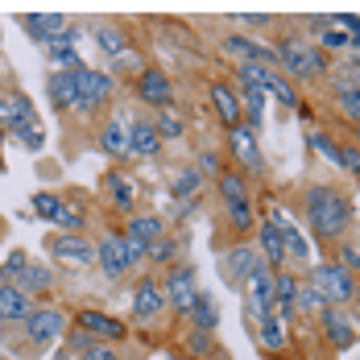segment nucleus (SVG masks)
Returning <instances> with one entry per match:
<instances>
[{
  "label": "nucleus",
  "instance_id": "obj_1",
  "mask_svg": "<svg viewBox=\"0 0 360 360\" xmlns=\"http://www.w3.org/2000/svg\"><path fill=\"white\" fill-rule=\"evenodd\" d=\"M302 212H307V224H311L315 240H323V245H340L344 232L356 219L352 199L340 186H331V182H311L302 191Z\"/></svg>",
  "mask_w": 360,
  "mask_h": 360
},
{
  "label": "nucleus",
  "instance_id": "obj_2",
  "mask_svg": "<svg viewBox=\"0 0 360 360\" xmlns=\"http://www.w3.org/2000/svg\"><path fill=\"white\" fill-rule=\"evenodd\" d=\"M274 63H282L286 79H302V83L327 79V71H331L327 54L315 46V41H307V37H278V46H274Z\"/></svg>",
  "mask_w": 360,
  "mask_h": 360
},
{
  "label": "nucleus",
  "instance_id": "obj_3",
  "mask_svg": "<svg viewBox=\"0 0 360 360\" xmlns=\"http://www.w3.org/2000/svg\"><path fill=\"white\" fill-rule=\"evenodd\" d=\"M302 282H311V286L319 290V298H323L327 307H344V302L356 298V278H352L348 269H340L335 257H331V261H319V265H311V274H307Z\"/></svg>",
  "mask_w": 360,
  "mask_h": 360
},
{
  "label": "nucleus",
  "instance_id": "obj_4",
  "mask_svg": "<svg viewBox=\"0 0 360 360\" xmlns=\"http://www.w3.org/2000/svg\"><path fill=\"white\" fill-rule=\"evenodd\" d=\"M75 83H79V96H75V112L79 116H100L108 108L112 91H116V79L108 71H91V67H83L75 75Z\"/></svg>",
  "mask_w": 360,
  "mask_h": 360
},
{
  "label": "nucleus",
  "instance_id": "obj_5",
  "mask_svg": "<svg viewBox=\"0 0 360 360\" xmlns=\"http://www.w3.org/2000/svg\"><path fill=\"white\" fill-rule=\"evenodd\" d=\"M158 282H162V298H166V307H170V311H179V315H186V307L203 294V290H199V278H195V269H191V265H170V269H162V274H158Z\"/></svg>",
  "mask_w": 360,
  "mask_h": 360
},
{
  "label": "nucleus",
  "instance_id": "obj_6",
  "mask_svg": "<svg viewBox=\"0 0 360 360\" xmlns=\"http://www.w3.org/2000/svg\"><path fill=\"white\" fill-rule=\"evenodd\" d=\"M133 91H137V100H141L145 108H174V79L162 71V67H145L137 71L133 79Z\"/></svg>",
  "mask_w": 360,
  "mask_h": 360
},
{
  "label": "nucleus",
  "instance_id": "obj_7",
  "mask_svg": "<svg viewBox=\"0 0 360 360\" xmlns=\"http://www.w3.org/2000/svg\"><path fill=\"white\" fill-rule=\"evenodd\" d=\"M25 331V340L34 344V348H46V344H54L63 331H67V315L58 311V307H34V315L21 323Z\"/></svg>",
  "mask_w": 360,
  "mask_h": 360
},
{
  "label": "nucleus",
  "instance_id": "obj_8",
  "mask_svg": "<svg viewBox=\"0 0 360 360\" xmlns=\"http://www.w3.org/2000/svg\"><path fill=\"white\" fill-rule=\"evenodd\" d=\"M245 302H249V319L261 323L265 315H274V269H252L245 282Z\"/></svg>",
  "mask_w": 360,
  "mask_h": 360
},
{
  "label": "nucleus",
  "instance_id": "obj_9",
  "mask_svg": "<svg viewBox=\"0 0 360 360\" xmlns=\"http://www.w3.org/2000/svg\"><path fill=\"white\" fill-rule=\"evenodd\" d=\"M46 249H50L54 261H63V265H71V269H87V265L96 261V245H87L83 236H71V232L50 236V240H46Z\"/></svg>",
  "mask_w": 360,
  "mask_h": 360
},
{
  "label": "nucleus",
  "instance_id": "obj_10",
  "mask_svg": "<svg viewBox=\"0 0 360 360\" xmlns=\"http://www.w3.org/2000/svg\"><path fill=\"white\" fill-rule=\"evenodd\" d=\"M261 265H265V261L257 257L252 245H236V249L219 252V274H224V282H228V286H245V282H249V274H252V269H261Z\"/></svg>",
  "mask_w": 360,
  "mask_h": 360
},
{
  "label": "nucleus",
  "instance_id": "obj_11",
  "mask_svg": "<svg viewBox=\"0 0 360 360\" xmlns=\"http://www.w3.org/2000/svg\"><path fill=\"white\" fill-rule=\"evenodd\" d=\"M228 153H232V162H236V166H245V170H265V158H261L257 129H249V124H236V129H228Z\"/></svg>",
  "mask_w": 360,
  "mask_h": 360
},
{
  "label": "nucleus",
  "instance_id": "obj_12",
  "mask_svg": "<svg viewBox=\"0 0 360 360\" xmlns=\"http://www.w3.org/2000/svg\"><path fill=\"white\" fill-rule=\"evenodd\" d=\"M96 265L104 269V278H129V269H133V261H129V249H124V236L120 232H108L100 245H96Z\"/></svg>",
  "mask_w": 360,
  "mask_h": 360
},
{
  "label": "nucleus",
  "instance_id": "obj_13",
  "mask_svg": "<svg viewBox=\"0 0 360 360\" xmlns=\"http://www.w3.org/2000/svg\"><path fill=\"white\" fill-rule=\"evenodd\" d=\"M207 96H212V112L219 116V124H224V129L245 124V112H240V100H236V87H232L228 79H212Z\"/></svg>",
  "mask_w": 360,
  "mask_h": 360
},
{
  "label": "nucleus",
  "instance_id": "obj_14",
  "mask_svg": "<svg viewBox=\"0 0 360 360\" xmlns=\"http://www.w3.org/2000/svg\"><path fill=\"white\" fill-rule=\"evenodd\" d=\"M252 232H257V257L265 261V269H286V249H282L278 224L274 219H257Z\"/></svg>",
  "mask_w": 360,
  "mask_h": 360
},
{
  "label": "nucleus",
  "instance_id": "obj_15",
  "mask_svg": "<svg viewBox=\"0 0 360 360\" xmlns=\"http://www.w3.org/2000/svg\"><path fill=\"white\" fill-rule=\"evenodd\" d=\"M34 100L21 91V87H0V129H17V124H25V120H34Z\"/></svg>",
  "mask_w": 360,
  "mask_h": 360
},
{
  "label": "nucleus",
  "instance_id": "obj_16",
  "mask_svg": "<svg viewBox=\"0 0 360 360\" xmlns=\"http://www.w3.org/2000/svg\"><path fill=\"white\" fill-rule=\"evenodd\" d=\"M278 224V232H282V249H286V261L298 269V265H311V240L302 236V228L286 216V212H278V216H269Z\"/></svg>",
  "mask_w": 360,
  "mask_h": 360
},
{
  "label": "nucleus",
  "instance_id": "obj_17",
  "mask_svg": "<svg viewBox=\"0 0 360 360\" xmlns=\"http://www.w3.org/2000/svg\"><path fill=\"white\" fill-rule=\"evenodd\" d=\"M162 311H166L162 282H158V274H149V278H141V282H137V290H133V319L149 323V319H158Z\"/></svg>",
  "mask_w": 360,
  "mask_h": 360
},
{
  "label": "nucleus",
  "instance_id": "obj_18",
  "mask_svg": "<svg viewBox=\"0 0 360 360\" xmlns=\"http://www.w3.org/2000/svg\"><path fill=\"white\" fill-rule=\"evenodd\" d=\"M75 323H79V331H87V335H96V340H108V344H124V335H129V327L120 323V319H112L104 311H91V307L79 311Z\"/></svg>",
  "mask_w": 360,
  "mask_h": 360
},
{
  "label": "nucleus",
  "instance_id": "obj_19",
  "mask_svg": "<svg viewBox=\"0 0 360 360\" xmlns=\"http://www.w3.org/2000/svg\"><path fill=\"white\" fill-rule=\"evenodd\" d=\"M129 124H133V116L124 108H116L108 116V124L100 129V149H104L108 158H116V162L129 158Z\"/></svg>",
  "mask_w": 360,
  "mask_h": 360
},
{
  "label": "nucleus",
  "instance_id": "obj_20",
  "mask_svg": "<svg viewBox=\"0 0 360 360\" xmlns=\"http://www.w3.org/2000/svg\"><path fill=\"white\" fill-rule=\"evenodd\" d=\"M162 137H158V129H153V120L149 116H133V124H129V158H158L162 153Z\"/></svg>",
  "mask_w": 360,
  "mask_h": 360
},
{
  "label": "nucleus",
  "instance_id": "obj_21",
  "mask_svg": "<svg viewBox=\"0 0 360 360\" xmlns=\"http://www.w3.org/2000/svg\"><path fill=\"white\" fill-rule=\"evenodd\" d=\"M319 323H323V335L335 348H352L356 344V319L344 307H327L323 315H319Z\"/></svg>",
  "mask_w": 360,
  "mask_h": 360
},
{
  "label": "nucleus",
  "instance_id": "obj_22",
  "mask_svg": "<svg viewBox=\"0 0 360 360\" xmlns=\"http://www.w3.org/2000/svg\"><path fill=\"white\" fill-rule=\"evenodd\" d=\"M21 25H25V34L34 37V41H54L58 34H67V13H54V8H46V13H25L21 17Z\"/></svg>",
  "mask_w": 360,
  "mask_h": 360
},
{
  "label": "nucleus",
  "instance_id": "obj_23",
  "mask_svg": "<svg viewBox=\"0 0 360 360\" xmlns=\"http://www.w3.org/2000/svg\"><path fill=\"white\" fill-rule=\"evenodd\" d=\"M219 46H224V54H228V58H236V67H240V63H274V50H269V46H261L257 37L228 34Z\"/></svg>",
  "mask_w": 360,
  "mask_h": 360
},
{
  "label": "nucleus",
  "instance_id": "obj_24",
  "mask_svg": "<svg viewBox=\"0 0 360 360\" xmlns=\"http://www.w3.org/2000/svg\"><path fill=\"white\" fill-rule=\"evenodd\" d=\"M294 294H298V274L294 269H274V315L286 323L294 315Z\"/></svg>",
  "mask_w": 360,
  "mask_h": 360
},
{
  "label": "nucleus",
  "instance_id": "obj_25",
  "mask_svg": "<svg viewBox=\"0 0 360 360\" xmlns=\"http://www.w3.org/2000/svg\"><path fill=\"white\" fill-rule=\"evenodd\" d=\"M34 315V298H25L17 286H4L0 282V323H25Z\"/></svg>",
  "mask_w": 360,
  "mask_h": 360
},
{
  "label": "nucleus",
  "instance_id": "obj_26",
  "mask_svg": "<svg viewBox=\"0 0 360 360\" xmlns=\"http://www.w3.org/2000/svg\"><path fill=\"white\" fill-rule=\"evenodd\" d=\"M46 58H50V67H54V71H83L79 50H75V30L58 34L54 41H46Z\"/></svg>",
  "mask_w": 360,
  "mask_h": 360
},
{
  "label": "nucleus",
  "instance_id": "obj_27",
  "mask_svg": "<svg viewBox=\"0 0 360 360\" xmlns=\"http://www.w3.org/2000/svg\"><path fill=\"white\" fill-rule=\"evenodd\" d=\"M79 71H54L46 79V91H50V104L58 112H75V96H79V83H75Z\"/></svg>",
  "mask_w": 360,
  "mask_h": 360
},
{
  "label": "nucleus",
  "instance_id": "obj_28",
  "mask_svg": "<svg viewBox=\"0 0 360 360\" xmlns=\"http://www.w3.org/2000/svg\"><path fill=\"white\" fill-rule=\"evenodd\" d=\"M120 236H129V240H137V245L149 249L158 236H166V224H162V216H129V224H124Z\"/></svg>",
  "mask_w": 360,
  "mask_h": 360
},
{
  "label": "nucleus",
  "instance_id": "obj_29",
  "mask_svg": "<svg viewBox=\"0 0 360 360\" xmlns=\"http://www.w3.org/2000/svg\"><path fill=\"white\" fill-rule=\"evenodd\" d=\"M186 319H191V327H195V331H212V335H216V327H219L216 298H212V294H199V298L186 307Z\"/></svg>",
  "mask_w": 360,
  "mask_h": 360
},
{
  "label": "nucleus",
  "instance_id": "obj_30",
  "mask_svg": "<svg viewBox=\"0 0 360 360\" xmlns=\"http://www.w3.org/2000/svg\"><path fill=\"white\" fill-rule=\"evenodd\" d=\"M104 191L112 195L116 212H133V207H137V186L124 179L120 170H108V174H104Z\"/></svg>",
  "mask_w": 360,
  "mask_h": 360
},
{
  "label": "nucleus",
  "instance_id": "obj_31",
  "mask_svg": "<svg viewBox=\"0 0 360 360\" xmlns=\"http://www.w3.org/2000/svg\"><path fill=\"white\" fill-rule=\"evenodd\" d=\"M13 286L21 290L25 298H34V294H46V290L54 286V274H50L46 265H34V261H30V265L17 274V282H13Z\"/></svg>",
  "mask_w": 360,
  "mask_h": 360
},
{
  "label": "nucleus",
  "instance_id": "obj_32",
  "mask_svg": "<svg viewBox=\"0 0 360 360\" xmlns=\"http://www.w3.org/2000/svg\"><path fill=\"white\" fill-rule=\"evenodd\" d=\"M96 41H100V54H108V58H120V54H129V46H133V41H129V34H124L120 25H112V21L96 30Z\"/></svg>",
  "mask_w": 360,
  "mask_h": 360
},
{
  "label": "nucleus",
  "instance_id": "obj_33",
  "mask_svg": "<svg viewBox=\"0 0 360 360\" xmlns=\"http://www.w3.org/2000/svg\"><path fill=\"white\" fill-rule=\"evenodd\" d=\"M179 249H182V245L174 240V236H158V240L145 249V261H149L153 269H170V265L179 261Z\"/></svg>",
  "mask_w": 360,
  "mask_h": 360
},
{
  "label": "nucleus",
  "instance_id": "obj_34",
  "mask_svg": "<svg viewBox=\"0 0 360 360\" xmlns=\"http://www.w3.org/2000/svg\"><path fill=\"white\" fill-rule=\"evenodd\" d=\"M265 96H274L282 108H294V112H298V91L290 87V79L278 71V67H274V71H269V79H265Z\"/></svg>",
  "mask_w": 360,
  "mask_h": 360
},
{
  "label": "nucleus",
  "instance_id": "obj_35",
  "mask_svg": "<svg viewBox=\"0 0 360 360\" xmlns=\"http://www.w3.org/2000/svg\"><path fill=\"white\" fill-rule=\"evenodd\" d=\"M315 46H319L323 54H360V37H352V34H340V30H323Z\"/></svg>",
  "mask_w": 360,
  "mask_h": 360
},
{
  "label": "nucleus",
  "instance_id": "obj_36",
  "mask_svg": "<svg viewBox=\"0 0 360 360\" xmlns=\"http://www.w3.org/2000/svg\"><path fill=\"white\" fill-rule=\"evenodd\" d=\"M257 340H261L269 352H282V348H286V323H282L278 315H265V319L257 323Z\"/></svg>",
  "mask_w": 360,
  "mask_h": 360
},
{
  "label": "nucleus",
  "instance_id": "obj_37",
  "mask_svg": "<svg viewBox=\"0 0 360 360\" xmlns=\"http://www.w3.org/2000/svg\"><path fill=\"white\" fill-rule=\"evenodd\" d=\"M153 129H158L162 141H179L182 133H186V120H182L179 108H162L158 116H153Z\"/></svg>",
  "mask_w": 360,
  "mask_h": 360
},
{
  "label": "nucleus",
  "instance_id": "obj_38",
  "mask_svg": "<svg viewBox=\"0 0 360 360\" xmlns=\"http://www.w3.org/2000/svg\"><path fill=\"white\" fill-rule=\"evenodd\" d=\"M327 302L319 298V290L311 286V282H302L298 278V294H294V315H323Z\"/></svg>",
  "mask_w": 360,
  "mask_h": 360
},
{
  "label": "nucleus",
  "instance_id": "obj_39",
  "mask_svg": "<svg viewBox=\"0 0 360 360\" xmlns=\"http://www.w3.org/2000/svg\"><path fill=\"white\" fill-rule=\"evenodd\" d=\"M182 352H186L191 360L216 356V335H212V331H195V327H191V335L182 340Z\"/></svg>",
  "mask_w": 360,
  "mask_h": 360
},
{
  "label": "nucleus",
  "instance_id": "obj_40",
  "mask_svg": "<svg viewBox=\"0 0 360 360\" xmlns=\"http://www.w3.org/2000/svg\"><path fill=\"white\" fill-rule=\"evenodd\" d=\"M216 191L224 203H236V199H249L245 195V174L240 170H219L216 174Z\"/></svg>",
  "mask_w": 360,
  "mask_h": 360
},
{
  "label": "nucleus",
  "instance_id": "obj_41",
  "mask_svg": "<svg viewBox=\"0 0 360 360\" xmlns=\"http://www.w3.org/2000/svg\"><path fill=\"white\" fill-rule=\"evenodd\" d=\"M224 207H228V224H232L236 232H252L257 216H252V203H249V199H236V203H224Z\"/></svg>",
  "mask_w": 360,
  "mask_h": 360
},
{
  "label": "nucleus",
  "instance_id": "obj_42",
  "mask_svg": "<svg viewBox=\"0 0 360 360\" xmlns=\"http://www.w3.org/2000/svg\"><path fill=\"white\" fill-rule=\"evenodd\" d=\"M63 207H67V203H63V195H54V191H37L34 195V212L41 219H50V224H54V216H58Z\"/></svg>",
  "mask_w": 360,
  "mask_h": 360
},
{
  "label": "nucleus",
  "instance_id": "obj_43",
  "mask_svg": "<svg viewBox=\"0 0 360 360\" xmlns=\"http://www.w3.org/2000/svg\"><path fill=\"white\" fill-rule=\"evenodd\" d=\"M25 265H30V252L13 249L8 257H4V265H0V282H4V286H13V282H17V274H21Z\"/></svg>",
  "mask_w": 360,
  "mask_h": 360
},
{
  "label": "nucleus",
  "instance_id": "obj_44",
  "mask_svg": "<svg viewBox=\"0 0 360 360\" xmlns=\"http://www.w3.org/2000/svg\"><path fill=\"white\" fill-rule=\"evenodd\" d=\"M13 137L25 145V149H41V145H46V133H41L37 116H34V120H25V124H17V129H13Z\"/></svg>",
  "mask_w": 360,
  "mask_h": 360
},
{
  "label": "nucleus",
  "instance_id": "obj_45",
  "mask_svg": "<svg viewBox=\"0 0 360 360\" xmlns=\"http://www.w3.org/2000/svg\"><path fill=\"white\" fill-rule=\"evenodd\" d=\"M83 224H87V216H83L79 207H63V212L54 216V228H63V232H71V236L83 232Z\"/></svg>",
  "mask_w": 360,
  "mask_h": 360
},
{
  "label": "nucleus",
  "instance_id": "obj_46",
  "mask_svg": "<svg viewBox=\"0 0 360 360\" xmlns=\"http://www.w3.org/2000/svg\"><path fill=\"white\" fill-rule=\"evenodd\" d=\"M311 145L319 149V158H327L331 166H340V149H344V145L335 141V137H327V133H311Z\"/></svg>",
  "mask_w": 360,
  "mask_h": 360
},
{
  "label": "nucleus",
  "instance_id": "obj_47",
  "mask_svg": "<svg viewBox=\"0 0 360 360\" xmlns=\"http://www.w3.org/2000/svg\"><path fill=\"white\" fill-rule=\"evenodd\" d=\"M335 104H340V112H344L348 120H356L360 116V87H344V91H335Z\"/></svg>",
  "mask_w": 360,
  "mask_h": 360
},
{
  "label": "nucleus",
  "instance_id": "obj_48",
  "mask_svg": "<svg viewBox=\"0 0 360 360\" xmlns=\"http://www.w3.org/2000/svg\"><path fill=\"white\" fill-rule=\"evenodd\" d=\"M340 269H348L352 278H356V269H360V249H356V240H340V261H335Z\"/></svg>",
  "mask_w": 360,
  "mask_h": 360
},
{
  "label": "nucleus",
  "instance_id": "obj_49",
  "mask_svg": "<svg viewBox=\"0 0 360 360\" xmlns=\"http://www.w3.org/2000/svg\"><path fill=\"white\" fill-rule=\"evenodd\" d=\"M199 186H203V174H199V170H182L179 179H174V195L186 199V195H195Z\"/></svg>",
  "mask_w": 360,
  "mask_h": 360
},
{
  "label": "nucleus",
  "instance_id": "obj_50",
  "mask_svg": "<svg viewBox=\"0 0 360 360\" xmlns=\"http://www.w3.org/2000/svg\"><path fill=\"white\" fill-rule=\"evenodd\" d=\"M75 360H116V348H112V344H104V340H96V344H87V348H83Z\"/></svg>",
  "mask_w": 360,
  "mask_h": 360
},
{
  "label": "nucleus",
  "instance_id": "obj_51",
  "mask_svg": "<svg viewBox=\"0 0 360 360\" xmlns=\"http://www.w3.org/2000/svg\"><path fill=\"white\" fill-rule=\"evenodd\" d=\"M340 166H344L352 179L360 174V149H356V145H344V149H340Z\"/></svg>",
  "mask_w": 360,
  "mask_h": 360
},
{
  "label": "nucleus",
  "instance_id": "obj_52",
  "mask_svg": "<svg viewBox=\"0 0 360 360\" xmlns=\"http://www.w3.org/2000/svg\"><path fill=\"white\" fill-rule=\"evenodd\" d=\"M232 21H236V25H269L274 13H232Z\"/></svg>",
  "mask_w": 360,
  "mask_h": 360
},
{
  "label": "nucleus",
  "instance_id": "obj_53",
  "mask_svg": "<svg viewBox=\"0 0 360 360\" xmlns=\"http://www.w3.org/2000/svg\"><path fill=\"white\" fill-rule=\"evenodd\" d=\"M199 170H207V174H219V153H199Z\"/></svg>",
  "mask_w": 360,
  "mask_h": 360
},
{
  "label": "nucleus",
  "instance_id": "obj_54",
  "mask_svg": "<svg viewBox=\"0 0 360 360\" xmlns=\"http://www.w3.org/2000/svg\"><path fill=\"white\" fill-rule=\"evenodd\" d=\"M54 360H75V356H71V352H58V356H54Z\"/></svg>",
  "mask_w": 360,
  "mask_h": 360
}]
</instances>
